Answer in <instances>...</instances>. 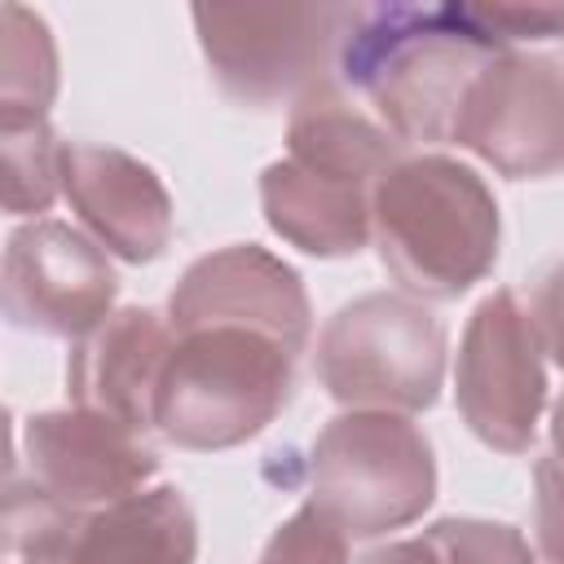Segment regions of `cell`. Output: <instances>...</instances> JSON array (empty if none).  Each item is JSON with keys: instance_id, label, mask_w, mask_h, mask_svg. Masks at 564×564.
Masks as SVG:
<instances>
[{"instance_id": "6da1fadb", "label": "cell", "mask_w": 564, "mask_h": 564, "mask_svg": "<svg viewBox=\"0 0 564 564\" xmlns=\"http://www.w3.org/2000/svg\"><path fill=\"white\" fill-rule=\"evenodd\" d=\"M502 48L476 4H357L339 44V79L401 145H441L454 141L467 88Z\"/></svg>"}, {"instance_id": "7a4b0ae2", "label": "cell", "mask_w": 564, "mask_h": 564, "mask_svg": "<svg viewBox=\"0 0 564 564\" xmlns=\"http://www.w3.org/2000/svg\"><path fill=\"white\" fill-rule=\"evenodd\" d=\"M397 159L401 141L357 110L339 84L313 88L291 106L286 154L260 172L269 229L304 256H357L375 238V185Z\"/></svg>"}, {"instance_id": "3957f363", "label": "cell", "mask_w": 564, "mask_h": 564, "mask_svg": "<svg viewBox=\"0 0 564 564\" xmlns=\"http://www.w3.org/2000/svg\"><path fill=\"white\" fill-rule=\"evenodd\" d=\"M383 269L414 300H458L498 264L502 216L485 176L449 154H401L375 185Z\"/></svg>"}, {"instance_id": "277c9868", "label": "cell", "mask_w": 564, "mask_h": 564, "mask_svg": "<svg viewBox=\"0 0 564 564\" xmlns=\"http://www.w3.org/2000/svg\"><path fill=\"white\" fill-rule=\"evenodd\" d=\"M291 388L295 352L286 344L247 326H198L167 352L154 432L181 449H234L282 414Z\"/></svg>"}, {"instance_id": "5b68a950", "label": "cell", "mask_w": 564, "mask_h": 564, "mask_svg": "<svg viewBox=\"0 0 564 564\" xmlns=\"http://www.w3.org/2000/svg\"><path fill=\"white\" fill-rule=\"evenodd\" d=\"M308 485V502L348 538H383L432 507L436 454L410 414L344 410L313 436Z\"/></svg>"}, {"instance_id": "8992f818", "label": "cell", "mask_w": 564, "mask_h": 564, "mask_svg": "<svg viewBox=\"0 0 564 564\" xmlns=\"http://www.w3.org/2000/svg\"><path fill=\"white\" fill-rule=\"evenodd\" d=\"M317 379L344 410H432L445 383V326L414 295H357L317 335Z\"/></svg>"}, {"instance_id": "52a82bcc", "label": "cell", "mask_w": 564, "mask_h": 564, "mask_svg": "<svg viewBox=\"0 0 564 564\" xmlns=\"http://www.w3.org/2000/svg\"><path fill=\"white\" fill-rule=\"evenodd\" d=\"M357 4H194L198 48L242 106L300 101L330 79Z\"/></svg>"}, {"instance_id": "ba28073f", "label": "cell", "mask_w": 564, "mask_h": 564, "mask_svg": "<svg viewBox=\"0 0 564 564\" xmlns=\"http://www.w3.org/2000/svg\"><path fill=\"white\" fill-rule=\"evenodd\" d=\"M454 401L476 441L498 454H524L546 410V344L533 308L498 286L485 295L458 339Z\"/></svg>"}, {"instance_id": "9c48e42d", "label": "cell", "mask_w": 564, "mask_h": 564, "mask_svg": "<svg viewBox=\"0 0 564 564\" xmlns=\"http://www.w3.org/2000/svg\"><path fill=\"white\" fill-rule=\"evenodd\" d=\"M454 145L498 176L533 181L564 167V66L542 53L502 48L467 88Z\"/></svg>"}, {"instance_id": "30bf717a", "label": "cell", "mask_w": 564, "mask_h": 564, "mask_svg": "<svg viewBox=\"0 0 564 564\" xmlns=\"http://www.w3.org/2000/svg\"><path fill=\"white\" fill-rule=\"evenodd\" d=\"M4 317L22 330L84 339L115 313L119 278L106 247L66 220H26L4 242Z\"/></svg>"}, {"instance_id": "8fae6325", "label": "cell", "mask_w": 564, "mask_h": 564, "mask_svg": "<svg viewBox=\"0 0 564 564\" xmlns=\"http://www.w3.org/2000/svg\"><path fill=\"white\" fill-rule=\"evenodd\" d=\"M167 322L176 335L198 326H247L300 357L313 330V308L300 273L282 256L256 242H234L198 256L181 273L167 300Z\"/></svg>"}, {"instance_id": "7c38bea8", "label": "cell", "mask_w": 564, "mask_h": 564, "mask_svg": "<svg viewBox=\"0 0 564 564\" xmlns=\"http://www.w3.org/2000/svg\"><path fill=\"white\" fill-rule=\"evenodd\" d=\"M22 454L31 480L79 516L110 507L159 476V454L145 432L93 414V410H44L22 423Z\"/></svg>"}, {"instance_id": "4fadbf2b", "label": "cell", "mask_w": 564, "mask_h": 564, "mask_svg": "<svg viewBox=\"0 0 564 564\" xmlns=\"http://www.w3.org/2000/svg\"><path fill=\"white\" fill-rule=\"evenodd\" d=\"M62 194L88 238L128 264H150L172 242V194L150 163L101 141H62Z\"/></svg>"}, {"instance_id": "5bb4252c", "label": "cell", "mask_w": 564, "mask_h": 564, "mask_svg": "<svg viewBox=\"0 0 564 564\" xmlns=\"http://www.w3.org/2000/svg\"><path fill=\"white\" fill-rule=\"evenodd\" d=\"M172 344H176L172 322L159 317L154 308L141 304L115 308L97 330H88L70 348L66 361L70 405L119 419L137 432H154V401Z\"/></svg>"}, {"instance_id": "9a60e30c", "label": "cell", "mask_w": 564, "mask_h": 564, "mask_svg": "<svg viewBox=\"0 0 564 564\" xmlns=\"http://www.w3.org/2000/svg\"><path fill=\"white\" fill-rule=\"evenodd\" d=\"M198 520L176 485L137 489L84 516L70 564H194Z\"/></svg>"}, {"instance_id": "2e32d148", "label": "cell", "mask_w": 564, "mask_h": 564, "mask_svg": "<svg viewBox=\"0 0 564 564\" xmlns=\"http://www.w3.org/2000/svg\"><path fill=\"white\" fill-rule=\"evenodd\" d=\"M57 97V44L40 13L4 4L0 40V119H48Z\"/></svg>"}, {"instance_id": "e0dca14e", "label": "cell", "mask_w": 564, "mask_h": 564, "mask_svg": "<svg viewBox=\"0 0 564 564\" xmlns=\"http://www.w3.org/2000/svg\"><path fill=\"white\" fill-rule=\"evenodd\" d=\"M84 516L35 480L4 485V564H70Z\"/></svg>"}, {"instance_id": "ac0fdd59", "label": "cell", "mask_w": 564, "mask_h": 564, "mask_svg": "<svg viewBox=\"0 0 564 564\" xmlns=\"http://www.w3.org/2000/svg\"><path fill=\"white\" fill-rule=\"evenodd\" d=\"M4 150V207L13 216L48 212L62 194V141L48 119H0Z\"/></svg>"}, {"instance_id": "d6986e66", "label": "cell", "mask_w": 564, "mask_h": 564, "mask_svg": "<svg viewBox=\"0 0 564 564\" xmlns=\"http://www.w3.org/2000/svg\"><path fill=\"white\" fill-rule=\"evenodd\" d=\"M441 564H538L529 538L507 520H480V516H445L427 524L423 533Z\"/></svg>"}, {"instance_id": "ffe728a7", "label": "cell", "mask_w": 564, "mask_h": 564, "mask_svg": "<svg viewBox=\"0 0 564 564\" xmlns=\"http://www.w3.org/2000/svg\"><path fill=\"white\" fill-rule=\"evenodd\" d=\"M260 564H348V533L322 507L304 502L269 533Z\"/></svg>"}, {"instance_id": "44dd1931", "label": "cell", "mask_w": 564, "mask_h": 564, "mask_svg": "<svg viewBox=\"0 0 564 564\" xmlns=\"http://www.w3.org/2000/svg\"><path fill=\"white\" fill-rule=\"evenodd\" d=\"M533 529L538 551L551 564H564V463L555 454L538 458L533 467Z\"/></svg>"}, {"instance_id": "7402d4cb", "label": "cell", "mask_w": 564, "mask_h": 564, "mask_svg": "<svg viewBox=\"0 0 564 564\" xmlns=\"http://www.w3.org/2000/svg\"><path fill=\"white\" fill-rule=\"evenodd\" d=\"M533 317H538V330H542V344H546L551 361L564 370V260L542 278Z\"/></svg>"}, {"instance_id": "603a6c76", "label": "cell", "mask_w": 564, "mask_h": 564, "mask_svg": "<svg viewBox=\"0 0 564 564\" xmlns=\"http://www.w3.org/2000/svg\"><path fill=\"white\" fill-rule=\"evenodd\" d=\"M357 564H441V555H436V546L427 538H401V542L366 551Z\"/></svg>"}, {"instance_id": "cb8c5ba5", "label": "cell", "mask_w": 564, "mask_h": 564, "mask_svg": "<svg viewBox=\"0 0 564 564\" xmlns=\"http://www.w3.org/2000/svg\"><path fill=\"white\" fill-rule=\"evenodd\" d=\"M551 454L564 463V392H560L555 405H551Z\"/></svg>"}]
</instances>
